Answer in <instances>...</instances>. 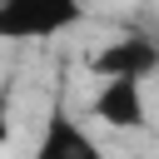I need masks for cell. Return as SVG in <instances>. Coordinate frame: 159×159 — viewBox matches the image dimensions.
<instances>
[{"mask_svg":"<svg viewBox=\"0 0 159 159\" xmlns=\"http://www.w3.org/2000/svg\"><path fill=\"white\" fill-rule=\"evenodd\" d=\"M84 20V0H0V40H55Z\"/></svg>","mask_w":159,"mask_h":159,"instance_id":"obj_1","label":"cell"},{"mask_svg":"<svg viewBox=\"0 0 159 159\" xmlns=\"http://www.w3.org/2000/svg\"><path fill=\"white\" fill-rule=\"evenodd\" d=\"M89 114L119 134H134L149 124V104H144V80L134 75H104L94 99H89Z\"/></svg>","mask_w":159,"mask_h":159,"instance_id":"obj_2","label":"cell"},{"mask_svg":"<svg viewBox=\"0 0 159 159\" xmlns=\"http://www.w3.org/2000/svg\"><path fill=\"white\" fill-rule=\"evenodd\" d=\"M89 70L104 80V75H134V80H149L159 70V45L149 30H124L114 40H104L94 55H89Z\"/></svg>","mask_w":159,"mask_h":159,"instance_id":"obj_3","label":"cell"},{"mask_svg":"<svg viewBox=\"0 0 159 159\" xmlns=\"http://www.w3.org/2000/svg\"><path fill=\"white\" fill-rule=\"evenodd\" d=\"M35 159H99V139L80 119H70L65 109H55L45 119V134L35 144Z\"/></svg>","mask_w":159,"mask_h":159,"instance_id":"obj_4","label":"cell"},{"mask_svg":"<svg viewBox=\"0 0 159 159\" xmlns=\"http://www.w3.org/2000/svg\"><path fill=\"white\" fill-rule=\"evenodd\" d=\"M10 129H15V104H10V89H0V149L10 144Z\"/></svg>","mask_w":159,"mask_h":159,"instance_id":"obj_5","label":"cell"},{"mask_svg":"<svg viewBox=\"0 0 159 159\" xmlns=\"http://www.w3.org/2000/svg\"><path fill=\"white\" fill-rule=\"evenodd\" d=\"M149 35H154V45H159V25H154V30H149Z\"/></svg>","mask_w":159,"mask_h":159,"instance_id":"obj_6","label":"cell"}]
</instances>
